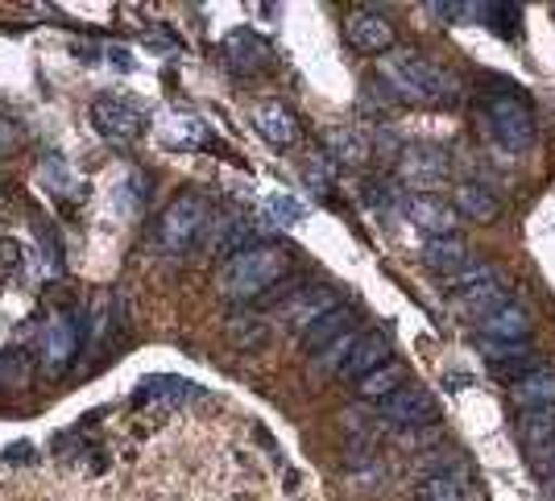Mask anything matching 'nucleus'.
Segmentation results:
<instances>
[{"label": "nucleus", "instance_id": "nucleus-1", "mask_svg": "<svg viewBox=\"0 0 555 501\" xmlns=\"http://www.w3.org/2000/svg\"><path fill=\"white\" fill-rule=\"evenodd\" d=\"M377 70H382V84L406 104H456V95H461L456 75L418 50H390V54H382Z\"/></svg>", "mask_w": 555, "mask_h": 501}, {"label": "nucleus", "instance_id": "nucleus-2", "mask_svg": "<svg viewBox=\"0 0 555 501\" xmlns=\"http://www.w3.org/2000/svg\"><path fill=\"white\" fill-rule=\"evenodd\" d=\"M291 270V253L282 245H249L236 257H229L216 273V291L229 303H254L270 286H278Z\"/></svg>", "mask_w": 555, "mask_h": 501}, {"label": "nucleus", "instance_id": "nucleus-3", "mask_svg": "<svg viewBox=\"0 0 555 501\" xmlns=\"http://www.w3.org/2000/svg\"><path fill=\"white\" fill-rule=\"evenodd\" d=\"M208 224H211V207L204 195H195V191H183V195H175L166 211L158 216V245L166 253H186L195 249L204 236H208Z\"/></svg>", "mask_w": 555, "mask_h": 501}, {"label": "nucleus", "instance_id": "nucleus-4", "mask_svg": "<svg viewBox=\"0 0 555 501\" xmlns=\"http://www.w3.org/2000/svg\"><path fill=\"white\" fill-rule=\"evenodd\" d=\"M486 125L506 150H531L534 137H539L531 104L522 95H509V91H498L486 100Z\"/></svg>", "mask_w": 555, "mask_h": 501}, {"label": "nucleus", "instance_id": "nucleus-5", "mask_svg": "<svg viewBox=\"0 0 555 501\" xmlns=\"http://www.w3.org/2000/svg\"><path fill=\"white\" fill-rule=\"evenodd\" d=\"M83 341H88V319H83V311L63 307V311L47 323V336H42V361H47L50 373H63V369L79 357Z\"/></svg>", "mask_w": 555, "mask_h": 501}, {"label": "nucleus", "instance_id": "nucleus-6", "mask_svg": "<svg viewBox=\"0 0 555 501\" xmlns=\"http://www.w3.org/2000/svg\"><path fill=\"white\" fill-rule=\"evenodd\" d=\"M448 154L431 141H415L398 154V179L406 187H415L418 195H436L443 182H448Z\"/></svg>", "mask_w": 555, "mask_h": 501}, {"label": "nucleus", "instance_id": "nucleus-7", "mask_svg": "<svg viewBox=\"0 0 555 501\" xmlns=\"http://www.w3.org/2000/svg\"><path fill=\"white\" fill-rule=\"evenodd\" d=\"M377 410H382V419H390L398 427H431L440 419L436 394L423 386H398L377 402Z\"/></svg>", "mask_w": 555, "mask_h": 501}, {"label": "nucleus", "instance_id": "nucleus-8", "mask_svg": "<svg viewBox=\"0 0 555 501\" xmlns=\"http://www.w3.org/2000/svg\"><path fill=\"white\" fill-rule=\"evenodd\" d=\"M92 125L100 137H108V141H138L145 133V116L133 100H125V95H100L92 104Z\"/></svg>", "mask_w": 555, "mask_h": 501}, {"label": "nucleus", "instance_id": "nucleus-9", "mask_svg": "<svg viewBox=\"0 0 555 501\" xmlns=\"http://www.w3.org/2000/svg\"><path fill=\"white\" fill-rule=\"evenodd\" d=\"M336 307H340V291H332V286H302V291H295L278 311L286 319V327H295L302 336L311 323H320L324 316H332Z\"/></svg>", "mask_w": 555, "mask_h": 501}, {"label": "nucleus", "instance_id": "nucleus-10", "mask_svg": "<svg viewBox=\"0 0 555 501\" xmlns=\"http://www.w3.org/2000/svg\"><path fill=\"white\" fill-rule=\"evenodd\" d=\"M345 38H348V46H352L357 54H390L393 42H398L393 25L386 22L382 13H370V9H357V13H348Z\"/></svg>", "mask_w": 555, "mask_h": 501}, {"label": "nucleus", "instance_id": "nucleus-11", "mask_svg": "<svg viewBox=\"0 0 555 501\" xmlns=\"http://www.w3.org/2000/svg\"><path fill=\"white\" fill-rule=\"evenodd\" d=\"M224 59H229V67L236 75H257V70H266L274 63V50L254 29H232L224 38Z\"/></svg>", "mask_w": 555, "mask_h": 501}, {"label": "nucleus", "instance_id": "nucleus-12", "mask_svg": "<svg viewBox=\"0 0 555 501\" xmlns=\"http://www.w3.org/2000/svg\"><path fill=\"white\" fill-rule=\"evenodd\" d=\"M386 361H393V341L386 336V332H365V336H357L352 352H348V361L340 364V377L361 382V377H370L373 369H382Z\"/></svg>", "mask_w": 555, "mask_h": 501}, {"label": "nucleus", "instance_id": "nucleus-13", "mask_svg": "<svg viewBox=\"0 0 555 501\" xmlns=\"http://www.w3.org/2000/svg\"><path fill=\"white\" fill-rule=\"evenodd\" d=\"M254 129L274 150H291L295 141H299V120H295V113L282 104V100H261L254 108Z\"/></svg>", "mask_w": 555, "mask_h": 501}, {"label": "nucleus", "instance_id": "nucleus-14", "mask_svg": "<svg viewBox=\"0 0 555 501\" xmlns=\"http://www.w3.org/2000/svg\"><path fill=\"white\" fill-rule=\"evenodd\" d=\"M199 398H208V394L175 373H154L138 386V402H150V407H183V402H199Z\"/></svg>", "mask_w": 555, "mask_h": 501}, {"label": "nucleus", "instance_id": "nucleus-15", "mask_svg": "<svg viewBox=\"0 0 555 501\" xmlns=\"http://www.w3.org/2000/svg\"><path fill=\"white\" fill-rule=\"evenodd\" d=\"M406 216H411V224L418 232H427V241L431 236H448V232H456V207L440 200V195H415L411 204H406Z\"/></svg>", "mask_w": 555, "mask_h": 501}, {"label": "nucleus", "instance_id": "nucleus-16", "mask_svg": "<svg viewBox=\"0 0 555 501\" xmlns=\"http://www.w3.org/2000/svg\"><path fill=\"white\" fill-rule=\"evenodd\" d=\"M452 207L468 224H493L502 216V200L489 191L486 182H461L456 195H452Z\"/></svg>", "mask_w": 555, "mask_h": 501}, {"label": "nucleus", "instance_id": "nucleus-17", "mask_svg": "<svg viewBox=\"0 0 555 501\" xmlns=\"http://www.w3.org/2000/svg\"><path fill=\"white\" fill-rule=\"evenodd\" d=\"M348 332H357V311L352 307H336L332 316H324L320 323H311L307 332H302V352H311V357H320L327 344H336L340 336H348Z\"/></svg>", "mask_w": 555, "mask_h": 501}, {"label": "nucleus", "instance_id": "nucleus-18", "mask_svg": "<svg viewBox=\"0 0 555 501\" xmlns=\"http://www.w3.org/2000/svg\"><path fill=\"white\" fill-rule=\"evenodd\" d=\"M456 303V311H461L464 319H481L493 316L498 307H506L509 303V291L502 278H489V282H481V286H468V291H461V295L452 298Z\"/></svg>", "mask_w": 555, "mask_h": 501}, {"label": "nucleus", "instance_id": "nucleus-19", "mask_svg": "<svg viewBox=\"0 0 555 501\" xmlns=\"http://www.w3.org/2000/svg\"><path fill=\"white\" fill-rule=\"evenodd\" d=\"M423 266H427L431 273H440V278L464 270V266H468V241L456 236V232H448V236H431V241L423 245Z\"/></svg>", "mask_w": 555, "mask_h": 501}, {"label": "nucleus", "instance_id": "nucleus-20", "mask_svg": "<svg viewBox=\"0 0 555 501\" xmlns=\"http://www.w3.org/2000/svg\"><path fill=\"white\" fill-rule=\"evenodd\" d=\"M509 398H514V402H518L522 410H531V407H555V369L539 364V369H531L527 377L509 382Z\"/></svg>", "mask_w": 555, "mask_h": 501}, {"label": "nucleus", "instance_id": "nucleus-21", "mask_svg": "<svg viewBox=\"0 0 555 501\" xmlns=\"http://www.w3.org/2000/svg\"><path fill=\"white\" fill-rule=\"evenodd\" d=\"M481 336H489V341H531V316H527V307H518V303L498 307L493 316L481 319Z\"/></svg>", "mask_w": 555, "mask_h": 501}, {"label": "nucleus", "instance_id": "nucleus-22", "mask_svg": "<svg viewBox=\"0 0 555 501\" xmlns=\"http://www.w3.org/2000/svg\"><path fill=\"white\" fill-rule=\"evenodd\" d=\"M324 150L327 158H332V166H365L373 154L365 133H357V129H327Z\"/></svg>", "mask_w": 555, "mask_h": 501}, {"label": "nucleus", "instance_id": "nucleus-23", "mask_svg": "<svg viewBox=\"0 0 555 501\" xmlns=\"http://www.w3.org/2000/svg\"><path fill=\"white\" fill-rule=\"evenodd\" d=\"M518 439L527 455H539L555 439V407H531L518 414Z\"/></svg>", "mask_w": 555, "mask_h": 501}, {"label": "nucleus", "instance_id": "nucleus-24", "mask_svg": "<svg viewBox=\"0 0 555 501\" xmlns=\"http://www.w3.org/2000/svg\"><path fill=\"white\" fill-rule=\"evenodd\" d=\"M224 336H229L232 348H245V352H257V348H266L270 336H274V327H270V319L257 316V311H245V316H232L224 323Z\"/></svg>", "mask_w": 555, "mask_h": 501}, {"label": "nucleus", "instance_id": "nucleus-25", "mask_svg": "<svg viewBox=\"0 0 555 501\" xmlns=\"http://www.w3.org/2000/svg\"><path fill=\"white\" fill-rule=\"evenodd\" d=\"M477 485L468 473H448V477H427L415 489V501H477Z\"/></svg>", "mask_w": 555, "mask_h": 501}, {"label": "nucleus", "instance_id": "nucleus-26", "mask_svg": "<svg viewBox=\"0 0 555 501\" xmlns=\"http://www.w3.org/2000/svg\"><path fill=\"white\" fill-rule=\"evenodd\" d=\"M398 386H406V369H402L398 361H386L382 369H373L370 377H361V382H357V394H361V398H370V402H382V398L393 394Z\"/></svg>", "mask_w": 555, "mask_h": 501}, {"label": "nucleus", "instance_id": "nucleus-27", "mask_svg": "<svg viewBox=\"0 0 555 501\" xmlns=\"http://www.w3.org/2000/svg\"><path fill=\"white\" fill-rule=\"evenodd\" d=\"M481 352H486V361H493L498 369L509 361H527V357H534L531 341H489V336H481Z\"/></svg>", "mask_w": 555, "mask_h": 501}, {"label": "nucleus", "instance_id": "nucleus-28", "mask_svg": "<svg viewBox=\"0 0 555 501\" xmlns=\"http://www.w3.org/2000/svg\"><path fill=\"white\" fill-rule=\"evenodd\" d=\"M489 278H498V270L489 266V261H468L464 270H456V273H448L443 278V291H452V295H461V291H468V286H481V282H489Z\"/></svg>", "mask_w": 555, "mask_h": 501}, {"label": "nucleus", "instance_id": "nucleus-29", "mask_svg": "<svg viewBox=\"0 0 555 501\" xmlns=\"http://www.w3.org/2000/svg\"><path fill=\"white\" fill-rule=\"evenodd\" d=\"M357 336H361V332H348V336H340L336 344H327L324 352L315 357V364H320V373H340V364L348 361V352H352V344H357Z\"/></svg>", "mask_w": 555, "mask_h": 501}, {"label": "nucleus", "instance_id": "nucleus-30", "mask_svg": "<svg viewBox=\"0 0 555 501\" xmlns=\"http://www.w3.org/2000/svg\"><path fill=\"white\" fill-rule=\"evenodd\" d=\"M302 179H307V187H311L315 195H332L336 166H332V158H311V162H307V170H302Z\"/></svg>", "mask_w": 555, "mask_h": 501}, {"label": "nucleus", "instance_id": "nucleus-31", "mask_svg": "<svg viewBox=\"0 0 555 501\" xmlns=\"http://www.w3.org/2000/svg\"><path fill=\"white\" fill-rule=\"evenodd\" d=\"M270 216H274L278 224H299L302 216H307V207H302L295 195H274V200H270Z\"/></svg>", "mask_w": 555, "mask_h": 501}, {"label": "nucleus", "instance_id": "nucleus-32", "mask_svg": "<svg viewBox=\"0 0 555 501\" xmlns=\"http://www.w3.org/2000/svg\"><path fill=\"white\" fill-rule=\"evenodd\" d=\"M22 273V249L13 241H0V286H9Z\"/></svg>", "mask_w": 555, "mask_h": 501}, {"label": "nucleus", "instance_id": "nucleus-33", "mask_svg": "<svg viewBox=\"0 0 555 501\" xmlns=\"http://www.w3.org/2000/svg\"><path fill=\"white\" fill-rule=\"evenodd\" d=\"M42 179L54 187V191H70V166L59 154H50L47 162H42Z\"/></svg>", "mask_w": 555, "mask_h": 501}, {"label": "nucleus", "instance_id": "nucleus-34", "mask_svg": "<svg viewBox=\"0 0 555 501\" xmlns=\"http://www.w3.org/2000/svg\"><path fill=\"white\" fill-rule=\"evenodd\" d=\"M531 460H534V473H539V477H543L555 489V439L539 455H531Z\"/></svg>", "mask_w": 555, "mask_h": 501}, {"label": "nucleus", "instance_id": "nucleus-35", "mask_svg": "<svg viewBox=\"0 0 555 501\" xmlns=\"http://www.w3.org/2000/svg\"><path fill=\"white\" fill-rule=\"evenodd\" d=\"M13 145H17V129H13V125L0 116V154H9Z\"/></svg>", "mask_w": 555, "mask_h": 501}, {"label": "nucleus", "instance_id": "nucleus-36", "mask_svg": "<svg viewBox=\"0 0 555 501\" xmlns=\"http://www.w3.org/2000/svg\"><path fill=\"white\" fill-rule=\"evenodd\" d=\"M108 59H113V63H116L120 70H133V59H129L125 50H108Z\"/></svg>", "mask_w": 555, "mask_h": 501}]
</instances>
